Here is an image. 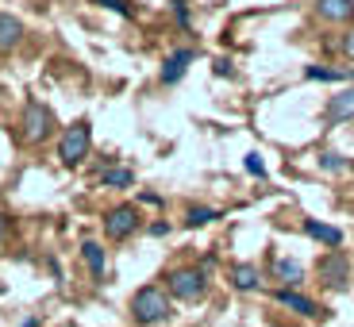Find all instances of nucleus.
<instances>
[{"instance_id":"nucleus-25","label":"nucleus","mask_w":354,"mask_h":327,"mask_svg":"<svg viewBox=\"0 0 354 327\" xmlns=\"http://www.w3.org/2000/svg\"><path fill=\"white\" fill-rule=\"evenodd\" d=\"M0 239H4V216H0Z\"/></svg>"},{"instance_id":"nucleus-2","label":"nucleus","mask_w":354,"mask_h":327,"mask_svg":"<svg viewBox=\"0 0 354 327\" xmlns=\"http://www.w3.org/2000/svg\"><path fill=\"white\" fill-rule=\"evenodd\" d=\"M88 142H93V127H88L85 120H77L73 127H66L62 142H58V158H62V166H81V162L88 158Z\"/></svg>"},{"instance_id":"nucleus-20","label":"nucleus","mask_w":354,"mask_h":327,"mask_svg":"<svg viewBox=\"0 0 354 327\" xmlns=\"http://www.w3.org/2000/svg\"><path fill=\"white\" fill-rule=\"evenodd\" d=\"M319 166L324 169H346V162L339 158V154H319Z\"/></svg>"},{"instance_id":"nucleus-18","label":"nucleus","mask_w":354,"mask_h":327,"mask_svg":"<svg viewBox=\"0 0 354 327\" xmlns=\"http://www.w3.org/2000/svg\"><path fill=\"white\" fill-rule=\"evenodd\" d=\"M304 77H308V81H346L351 73H343V70H319V66H308V70H304Z\"/></svg>"},{"instance_id":"nucleus-14","label":"nucleus","mask_w":354,"mask_h":327,"mask_svg":"<svg viewBox=\"0 0 354 327\" xmlns=\"http://www.w3.org/2000/svg\"><path fill=\"white\" fill-rule=\"evenodd\" d=\"M274 274H277V281H285V289H289V285H297V281L304 277V270H301V262H289V258H277Z\"/></svg>"},{"instance_id":"nucleus-22","label":"nucleus","mask_w":354,"mask_h":327,"mask_svg":"<svg viewBox=\"0 0 354 327\" xmlns=\"http://www.w3.org/2000/svg\"><path fill=\"white\" fill-rule=\"evenodd\" d=\"M174 16L181 19V24H189V8H185V4H181V0H174Z\"/></svg>"},{"instance_id":"nucleus-8","label":"nucleus","mask_w":354,"mask_h":327,"mask_svg":"<svg viewBox=\"0 0 354 327\" xmlns=\"http://www.w3.org/2000/svg\"><path fill=\"white\" fill-rule=\"evenodd\" d=\"M193 58H196L193 50H177V54H169L166 66H162V81H166V85H177V81L185 77V70H189V62H193Z\"/></svg>"},{"instance_id":"nucleus-10","label":"nucleus","mask_w":354,"mask_h":327,"mask_svg":"<svg viewBox=\"0 0 354 327\" xmlns=\"http://www.w3.org/2000/svg\"><path fill=\"white\" fill-rule=\"evenodd\" d=\"M258 281H262V274H258V265H250V262L231 265V285H235L239 292H250V289H258Z\"/></svg>"},{"instance_id":"nucleus-24","label":"nucleus","mask_w":354,"mask_h":327,"mask_svg":"<svg viewBox=\"0 0 354 327\" xmlns=\"http://www.w3.org/2000/svg\"><path fill=\"white\" fill-rule=\"evenodd\" d=\"M24 327H39V319H27V324Z\"/></svg>"},{"instance_id":"nucleus-13","label":"nucleus","mask_w":354,"mask_h":327,"mask_svg":"<svg viewBox=\"0 0 354 327\" xmlns=\"http://www.w3.org/2000/svg\"><path fill=\"white\" fill-rule=\"evenodd\" d=\"M304 231H308L312 239H319V243H328V247H343V231L339 227H328V223H316V220H308L304 223Z\"/></svg>"},{"instance_id":"nucleus-23","label":"nucleus","mask_w":354,"mask_h":327,"mask_svg":"<svg viewBox=\"0 0 354 327\" xmlns=\"http://www.w3.org/2000/svg\"><path fill=\"white\" fill-rule=\"evenodd\" d=\"M343 54H346V58H354V31L343 39Z\"/></svg>"},{"instance_id":"nucleus-21","label":"nucleus","mask_w":354,"mask_h":327,"mask_svg":"<svg viewBox=\"0 0 354 327\" xmlns=\"http://www.w3.org/2000/svg\"><path fill=\"white\" fill-rule=\"evenodd\" d=\"M247 169H250V174H258V177L266 174V166H262V158H258V154H247Z\"/></svg>"},{"instance_id":"nucleus-1","label":"nucleus","mask_w":354,"mask_h":327,"mask_svg":"<svg viewBox=\"0 0 354 327\" xmlns=\"http://www.w3.org/2000/svg\"><path fill=\"white\" fill-rule=\"evenodd\" d=\"M131 316H135V324H162V319H169L166 289H158V285H142V289L131 297Z\"/></svg>"},{"instance_id":"nucleus-15","label":"nucleus","mask_w":354,"mask_h":327,"mask_svg":"<svg viewBox=\"0 0 354 327\" xmlns=\"http://www.w3.org/2000/svg\"><path fill=\"white\" fill-rule=\"evenodd\" d=\"M81 258H85V265L93 270V277H104V250H100V243H85V247H81Z\"/></svg>"},{"instance_id":"nucleus-5","label":"nucleus","mask_w":354,"mask_h":327,"mask_svg":"<svg viewBox=\"0 0 354 327\" xmlns=\"http://www.w3.org/2000/svg\"><path fill=\"white\" fill-rule=\"evenodd\" d=\"M54 127V115L46 104H39V100H31V104L24 108V139L27 142H43L46 135H50Z\"/></svg>"},{"instance_id":"nucleus-7","label":"nucleus","mask_w":354,"mask_h":327,"mask_svg":"<svg viewBox=\"0 0 354 327\" xmlns=\"http://www.w3.org/2000/svg\"><path fill=\"white\" fill-rule=\"evenodd\" d=\"M346 120H354V88L335 93V97L328 100V108H324V124H328V127L346 124Z\"/></svg>"},{"instance_id":"nucleus-19","label":"nucleus","mask_w":354,"mask_h":327,"mask_svg":"<svg viewBox=\"0 0 354 327\" xmlns=\"http://www.w3.org/2000/svg\"><path fill=\"white\" fill-rule=\"evenodd\" d=\"M97 4H104V8L120 12V16H131V4H127V0H97Z\"/></svg>"},{"instance_id":"nucleus-17","label":"nucleus","mask_w":354,"mask_h":327,"mask_svg":"<svg viewBox=\"0 0 354 327\" xmlns=\"http://www.w3.org/2000/svg\"><path fill=\"white\" fill-rule=\"evenodd\" d=\"M212 220H220L216 208H189V216H185L189 227H204V223H212Z\"/></svg>"},{"instance_id":"nucleus-6","label":"nucleus","mask_w":354,"mask_h":327,"mask_svg":"<svg viewBox=\"0 0 354 327\" xmlns=\"http://www.w3.org/2000/svg\"><path fill=\"white\" fill-rule=\"evenodd\" d=\"M135 231H139V208H135V204H120V208H112V212L104 216L108 239H127Z\"/></svg>"},{"instance_id":"nucleus-9","label":"nucleus","mask_w":354,"mask_h":327,"mask_svg":"<svg viewBox=\"0 0 354 327\" xmlns=\"http://www.w3.org/2000/svg\"><path fill=\"white\" fill-rule=\"evenodd\" d=\"M277 301H281L289 312H297V316H304V319H316V316H319V308H316V304H312L308 297H301L297 289H281V292H277Z\"/></svg>"},{"instance_id":"nucleus-4","label":"nucleus","mask_w":354,"mask_h":327,"mask_svg":"<svg viewBox=\"0 0 354 327\" xmlns=\"http://www.w3.org/2000/svg\"><path fill=\"white\" fill-rule=\"evenodd\" d=\"M316 274L319 281L328 285V289H346L351 285V254H343V250H328V254L316 262Z\"/></svg>"},{"instance_id":"nucleus-3","label":"nucleus","mask_w":354,"mask_h":327,"mask_svg":"<svg viewBox=\"0 0 354 327\" xmlns=\"http://www.w3.org/2000/svg\"><path fill=\"white\" fill-rule=\"evenodd\" d=\"M169 292H174L177 301H201L204 289H208V281H204V270H196V265H181V270H174V274L166 277Z\"/></svg>"},{"instance_id":"nucleus-12","label":"nucleus","mask_w":354,"mask_h":327,"mask_svg":"<svg viewBox=\"0 0 354 327\" xmlns=\"http://www.w3.org/2000/svg\"><path fill=\"white\" fill-rule=\"evenodd\" d=\"M19 39H24V24L8 12H0V50H12Z\"/></svg>"},{"instance_id":"nucleus-11","label":"nucleus","mask_w":354,"mask_h":327,"mask_svg":"<svg viewBox=\"0 0 354 327\" xmlns=\"http://www.w3.org/2000/svg\"><path fill=\"white\" fill-rule=\"evenodd\" d=\"M316 12L324 19H354V0H316Z\"/></svg>"},{"instance_id":"nucleus-16","label":"nucleus","mask_w":354,"mask_h":327,"mask_svg":"<svg viewBox=\"0 0 354 327\" xmlns=\"http://www.w3.org/2000/svg\"><path fill=\"white\" fill-rule=\"evenodd\" d=\"M131 181H135L131 169H104L100 174V185H108V189H127Z\"/></svg>"}]
</instances>
